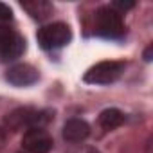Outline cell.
Masks as SVG:
<instances>
[{
    "label": "cell",
    "mask_w": 153,
    "mask_h": 153,
    "mask_svg": "<svg viewBox=\"0 0 153 153\" xmlns=\"http://www.w3.org/2000/svg\"><path fill=\"white\" fill-rule=\"evenodd\" d=\"M52 112L36 110V108H18L6 117V126L13 131L16 130H31V128H45L52 121Z\"/></svg>",
    "instance_id": "cell-1"
},
{
    "label": "cell",
    "mask_w": 153,
    "mask_h": 153,
    "mask_svg": "<svg viewBox=\"0 0 153 153\" xmlns=\"http://www.w3.org/2000/svg\"><path fill=\"white\" fill-rule=\"evenodd\" d=\"M96 33L103 38H121L124 34V22L123 13L115 11L112 6L99 7L96 13Z\"/></svg>",
    "instance_id": "cell-2"
},
{
    "label": "cell",
    "mask_w": 153,
    "mask_h": 153,
    "mask_svg": "<svg viewBox=\"0 0 153 153\" xmlns=\"http://www.w3.org/2000/svg\"><path fill=\"white\" fill-rule=\"evenodd\" d=\"M36 40L40 43L42 49L45 51H52V49H61L65 47L70 40H72V31L67 24L63 22H56V24H49V25H43L38 34H36Z\"/></svg>",
    "instance_id": "cell-3"
},
{
    "label": "cell",
    "mask_w": 153,
    "mask_h": 153,
    "mask_svg": "<svg viewBox=\"0 0 153 153\" xmlns=\"http://www.w3.org/2000/svg\"><path fill=\"white\" fill-rule=\"evenodd\" d=\"M123 70L124 63L121 61H101L85 72L83 81L88 85H110L121 78Z\"/></svg>",
    "instance_id": "cell-4"
},
{
    "label": "cell",
    "mask_w": 153,
    "mask_h": 153,
    "mask_svg": "<svg viewBox=\"0 0 153 153\" xmlns=\"http://www.w3.org/2000/svg\"><path fill=\"white\" fill-rule=\"evenodd\" d=\"M25 51L24 36L11 29L7 24H0V58L4 61H13L20 58Z\"/></svg>",
    "instance_id": "cell-5"
},
{
    "label": "cell",
    "mask_w": 153,
    "mask_h": 153,
    "mask_svg": "<svg viewBox=\"0 0 153 153\" xmlns=\"http://www.w3.org/2000/svg\"><path fill=\"white\" fill-rule=\"evenodd\" d=\"M22 146L29 153H49L54 142H52L51 133L45 128H31V130H25Z\"/></svg>",
    "instance_id": "cell-6"
},
{
    "label": "cell",
    "mask_w": 153,
    "mask_h": 153,
    "mask_svg": "<svg viewBox=\"0 0 153 153\" xmlns=\"http://www.w3.org/2000/svg\"><path fill=\"white\" fill-rule=\"evenodd\" d=\"M40 78L38 70L33 67V65H27V63H18V65H13L7 74H6V79L15 85V87H29V85H34Z\"/></svg>",
    "instance_id": "cell-7"
},
{
    "label": "cell",
    "mask_w": 153,
    "mask_h": 153,
    "mask_svg": "<svg viewBox=\"0 0 153 153\" xmlns=\"http://www.w3.org/2000/svg\"><path fill=\"white\" fill-rule=\"evenodd\" d=\"M90 135V124L83 119H68L63 124V139L67 142L78 144Z\"/></svg>",
    "instance_id": "cell-8"
},
{
    "label": "cell",
    "mask_w": 153,
    "mask_h": 153,
    "mask_svg": "<svg viewBox=\"0 0 153 153\" xmlns=\"http://www.w3.org/2000/svg\"><path fill=\"white\" fill-rule=\"evenodd\" d=\"M123 123H124V114L121 110H117V108H106V110H103L99 114V124L106 131L119 128Z\"/></svg>",
    "instance_id": "cell-9"
},
{
    "label": "cell",
    "mask_w": 153,
    "mask_h": 153,
    "mask_svg": "<svg viewBox=\"0 0 153 153\" xmlns=\"http://www.w3.org/2000/svg\"><path fill=\"white\" fill-rule=\"evenodd\" d=\"M22 7L36 20H45L52 13V4L45 0H33V2H22Z\"/></svg>",
    "instance_id": "cell-10"
},
{
    "label": "cell",
    "mask_w": 153,
    "mask_h": 153,
    "mask_svg": "<svg viewBox=\"0 0 153 153\" xmlns=\"http://www.w3.org/2000/svg\"><path fill=\"white\" fill-rule=\"evenodd\" d=\"M11 18H13V11L9 9V6L0 2V24H7L11 22Z\"/></svg>",
    "instance_id": "cell-11"
},
{
    "label": "cell",
    "mask_w": 153,
    "mask_h": 153,
    "mask_svg": "<svg viewBox=\"0 0 153 153\" xmlns=\"http://www.w3.org/2000/svg\"><path fill=\"white\" fill-rule=\"evenodd\" d=\"M72 153H99V151L92 146H78L76 149H72Z\"/></svg>",
    "instance_id": "cell-12"
},
{
    "label": "cell",
    "mask_w": 153,
    "mask_h": 153,
    "mask_svg": "<svg viewBox=\"0 0 153 153\" xmlns=\"http://www.w3.org/2000/svg\"><path fill=\"white\" fill-rule=\"evenodd\" d=\"M4 144H6V133H4V130H0V149L4 148Z\"/></svg>",
    "instance_id": "cell-13"
},
{
    "label": "cell",
    "mask_w": 153,
    "mask_h": 153,
    "mask_svg": "<svg viewBox=\"0 0 153 153\" xmlns=\"http://www.w3.org/2000/svg\"><path fill=\"white\" fill-rule=\"evenodd\" d=\"M144 58H146V59H148V61H149V59H151V45H149V47H148V51H146V52H144Z\"/></svg>",
    "instance_id": "cell-14"
}]
</instances>
